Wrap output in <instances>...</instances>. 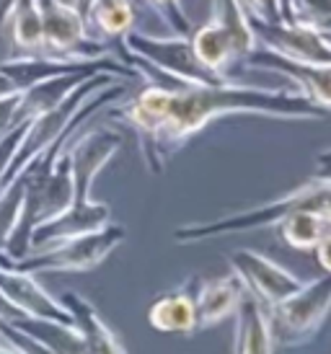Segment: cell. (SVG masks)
Masks as SVG:
<instances>
[{
    "instance_id": "cell-19",
    "label": "cell",
    "mask_w": 331,
    "mask_h": 354,
    "mask_svg": "<svg viewBox=\"0 0 331 354\" xmlns=\"http://www.w3.org/2000/svg\"><path fill=\"white\" fill-rule=\"evenodd\" d=\"M80 310H83V321H86L88 336H91V346L96 349V354H125L119 349L117 339L109 334V328L98 321L96 313L86 303H80Z\"/></svg>"
},
{
    "instance_id": "cell-12",
    "label": "cell",
    "mask_w": 331,
    "mask_h": 354,
    "mask_svg": "<svg viewBox=\"0 0 331 354\" xmlns=\"http://www.w3.org/2000/svg\"><path fill=\"white\" fill-rule=\"evenodd\" d=\"M246 295L241 279L231 272L228 277L207 279L197 290V331L210 328L235 313V308Z\"/></svg>"
},
{
    "instance_id": "cell-24",
    "label": "cell",
    "mask_w": 331,
    "mask_h": 354,
    "mask_svg": "<svg viewBox=\"0 0 331 354\" xmlns=\"http://www.w3.org/2000/svg\"><path fill=\"white\" fill-rule=\"evenodd\" d=\"M10 93H16V88H13V83H10V78L0 70V99L3 96H10Z\"/></svg>"
},
{
    "instance_id": "cell-10",
    "label": "cell",
    "mask_w": 331,
    "mask_h": 354,
    "mask_svg": "<svg viewBox=\"0 0 331 354\" xmlns=\"http://www.w3.org/2000/svg\"><path fill=\"white\" fill-rule=\"evenodd\" d=\"M202 285L199 277L166 292L147 308V321L156 331L189 336L197 331V290Z\"/></svg>"
},
{
    "instance_id": "cell-7",
    "label": "cell",
    "mask_w": 331,
    "mask_h": 354,
    "mask_svg": "<svg viewBox=\"0 0 331 354\" xmlns=\"http://www.w3.org/2000/svg\"><path fill=\"white\" fill-rule=\"evenodd\" d=\"M228 264H231V272L241 279L246 295H251L264 310L283 303L285 297H290L292 292H298L305 285V279L295 277L280 264H274L272 259L249 251V248L231 251Z\"/></svg>"
},
{
    "instance_id": "cell-13",
    "label": "cell",
    "mask_w": 331,
    "mask_h": 354,
    "mask_svg": "<svg viewBox=\"0 0 331 354\" xmlns=\"http://www.w3.org/2000/svg\"><path fill=\"white\" fill-rule=\"evenodd\" d=\"M233 354H274L269 315L251 295H244L235 308Z\"/></svg>"
},
{
    "instance_id": "cell-2",
    "label": "cell",
    "mask_w": 331,
    "mask_h": 354,
    "mask_svg": "<svg viewBox=\"0 0 331 354\" xmlns=\"http://www.w3.org/2000/svg\"><path fill=\"white\" fill-rule=\"evenodd\" d=\"M292 212H326V215H331V181L311 178L308 184L298 187L290 194L253 207V209L217 217L213 223H192V225L176 227L174 238L179 243H197V241L228 236V233L259 230V227L277 225L283 217L292 215Z\"/></svg>"
},
{
    "instance_id": "cell-23",
    "label": "cell",
    "mask_w": 331,
    "mask_h": 354,
    "mask_svg": "<svg viewBox=\"0 0 331 354\" xmlns=\"http://www.w3.org/2000/svg\"><path fill=\"white\" fill-rule=\"evenodd\" d=\"M13 3H16V0H0V37H3V31H6V19H8Z\"/></svg>"
},
{
    "instance_id": "cell-15",
    "label": "cell",
    "mask_w": 331,
    "mask_h": 354,
    "mask_svg": "<svg viewBox=\"0 0 331 354\" xmlns=\"http://www.w3.org/2000/svg\"><path fill=\"white\" fill-rule=\"evenodd\" d=\"M83 21L93 39L111 44L135 29V8L129 0H93Z\"/></svg>"
},
{
    "instance_id": "cell-17",
    "label": "cell",
    "mask_w": 331,
    "mask_h": 354,
    "mask_svg": "<svg viewBox=\"0 0 331 354\" xmlns=\"http://www.w3.org/2000/svg\"><path fill=\"white\" fill-rule=\"evenodd\" d=\"M280 238L298 251H313L331 233V215L326 212H292L277 223Z\"/></svg>"
},
{
    "instance_id": "cell-14",
    "label": "cell",
    "mask_w": 331,
    "mask_h": 354,
    "mask_svg": "<svg viewBox=\"0 0 331 354\" xmlns=\"http://www.w3.org/2000/svg\"><path fill=\"white\" fill-rule=\"evenodd\" d=\"M109 223V207L107 205H93V202H75L70 205L62 215L52 217L42 225L37 241H44V238H62V241H70V238L86 236V233H93V230H101L107 227Z\"/></svg>"
},
{
    "instance_id": "cell-9",
    "label": "cell",
    "mask_w": 331,
    "mask_h": 354,
    "mask_svg": "<svg viewBox=\"0 0 331 354\" xmlns=\"http://www.w3.org/2000/svg\"><path fill=\"white\" fill-rule=\"evenodd\" d=\"M241 70H269V73H280L298 86L303 96H308L313 104L329 109L331 111V65H313V62H298V59H287L272 50L256 47L241 59Z\"/></svg>"
},
{
    "instance_id": "cell-3",
    "label": "cell",
    "mask_w": 331,
    "mask_h": 354,
    "mask_svg": "<svg viewBox=\"0 0 331 354\" xmlns=\"http://www.w3.org/2000/svg\"><path fill=\"white\" fill-rule=\"evenodd\" d=\"M210 3H213V19L202 29H197L189 41L205 68L231 80L235 65H241V59L259 44L238 0H210Z\"/></svg>"
},
{
    "instance_id": "cell-5",
    "label": "cell",
    "mask_w": 331,
    "mask_h": 354,
    "mask_svg": "<svg viewBox=\"0 0 331 354\" xmlns=\"http://www.w3.org/2000/svg\"><path fill=\"white\" fill-rule=\"evenodd\" d=\"M331 310V274H323L313 282L285 297L283 303L267 310L274 344L303 346L313 342L321 331L323 321Z\"/></svg>"
},
{
    "instance_id": "cell-8",
    "label": "cell",
    "mask_w": 331,
    "mask_h": 354,
    "mask_svg": "<svg viewBox=\"0 0 331 354\" xmlns=\"http://www.w3.org/2000/svg\"><path fill=\"white\" fill-rule=\"evenodd\" d=\"M251 26L256 44L264 50H272L287 59L313 62V65H331V44L326 41L321 29L301 26V24H285V21H259L246 16Z\"/></svg>"
},
{
    "instance_id": "cell-4",
    "label": "cell",
    "mask_w": 331,
    "mask_h": 354,
    "mask_svg": "<svg viewBox=\"0 0 331 354\" xmlns=\"http://www.w3.org/2000/svg\"><path fill=\"white\" fill-rule=\"evenodd\" d=\"M117 44L125 52L140 57L153 70L171 75L176 83H184V86H223V83H231L228 78L217 75L199 62V57L192 50L189 37H179V34L153 37V34L129 29L122 39H117Z\"/></svg>"
},
{
    "instance_id": "cell-16",
    "label": "cell",
    "mask_w": 331,
    "mask_h": 354,
    "mask_svg": "<svg viewBox=\"0 0 331 354\" xmlns=\"http://www.w3.org/2000/svg\"><path fill=\"white\" fill-rule=\"evenodd\" d=\"M10 26V41L21 55H42L44 31L37 0H16L6 19V31ZM3 31V34H6Z\"/></svg>"
},
{
    "instance_id": "cell-21",
    "label": "cell",
    "mask_w": 331,
    "mask_h": 354,
    "mask_svg": "<svg viewBox=\"0 0 331 354\" xmlns=\"http://www.w3.org/2000/svg\"><path fill=\"white\" fill-rule=\"evenodd\" d=\"M313 251H316V259H319V264L323 266V272L331 274V233L323 238L321 243L313 248Z\"/></svg>"
},
{
    "instance_id": "cell-25",
    "label": "cell",
    "mask_w": 331,
    "mask_h": 354,
    "mask_svg": "<svg viewBox=\"0 0 331 354\" xmlns=\"http://www.w3.org/2000/svg\"><path fill=\"white\" fill-rule=\"evenodd\" d=\"M91 3H93V0H73V6L80 10V16H86L88 8H91Z\"/></svg>"
},
{
    "instance_id": "cell-18",
    "label": "cell",
    "mask_w": 331,
    "mask_h": 354,
    "mask_svg": "<svg viewBox=\"0 0 331 354\" xmlns=\"http://www.w3.org/2000/svg\"><path fill=\"white\" fill-rule=\"evenodd\" d=\"M147 6L163 19V24L171 29V34L192 37V21L186 19L181 0H147Z\"/></svg>"
},
{
    "instance_id": "cell-20",
    "label": "cell",
    "mask_w": 331,
    "mask_h": 354,
    "mask_svg": "<svg viewBox=\"0 0 331 354\" xmlns=\"http://www.w3.org/2000/svg\"><path fill=\"white\" fill-rule=\"evenodd\" d=\"M244 6L246 16H253L259 21H283V8H280V0H238Z\"/></svg>"
},
{
    "instance_id": "cell-26",
    "label": "cell",
    "mask_w": 331,
    "mask_h": 354,
    "mask_svg": "<svg viewBox=\"0 0 331 354\" xmlns=\"http://www.w3.org/2000/svg\"><path fill=\"white\" fill-rule=\"evenodd\" d=\"M280 8H283V21H287V16H290V0H280Z\"/></svg>"
},
{
    "instance_id": "cell-22",
    "label": "cell",
    "mask_w": 331,
    "mask_h": 354,
    "mask_svg": "<svg viewBox=\"0 0 331 354\" xmlns=\"http://www.w3.org/2000/svg\"><path fill=\"white\" fill-rule=\"evenodd\" d=\"M313 178H323V181H331V150L321 153L316 158V171H313Z\"/></svg>"
},
{
    "instance_id": "cell-11",
    "label": "cell",
    "mask_w": 331,
    "mask_h": 354,
    "mask_svg": "<svg viewBox=\"0 0 331 354\" xmlns=\"http://www.w3.org/2000/svg\"><path fill=\"white\" fill-rule=\"evenodd\" d=\"M125 230L117 225H107L101 230L86 233V236L70 238L65 246L49 254L44 266H55V269H91L98 261H104L114 248L122 243Z\"/></svg>"
},
{
    "instance_id": "cell-1",
    "label": "cell",
    "mask_w": 331,
    "mask_h": 354,
    "mask_svg": "<svg viewBox=\"0 0 331 354\" xmlns=\"http://www.w3.org/2000/svg\"><path fill=\"white\" fill-rule=\"evenodd\" d=\"M223 114H262L277 119H326L329 109L313 104L301 91L256 88V86H184L163 88L147 86L132 101L114 111L147 142L145 160L153 174H161L166 160L181 150L207 122Z\"/></svg>"
},
{
    "instance_id": "cell-6",
    "label": "cell",
    "mask_w": 331,
    "mask_h": 354,
    "mask_svg": "<svg viewBox=\"0 0 331 354\" xmlns=\"http://www.w3.org/2000/svg\"><path fill=\"white\" fill-rule=\"evenodd\" d=\"M42 13V57L55 59H96L111 55V44L93 39L86 29V21L73 3L65 0H37Z\"/></svg>"
},
{
    "instance_id": "cell-27",
    "label": "cell",
    "mask_w": 331,
    "mask_h": 354,
    "mask_svg": "<svg viewBox=\"0 0 331 354\" xmlns=\"http://www.w3.org/2000/svg\"><path fill=\"white\" fill-rule=\"evenodd\" d=\"M323 31V37H326V41L331 44V29H321Z\"/></svg>"
}]
</instances>
